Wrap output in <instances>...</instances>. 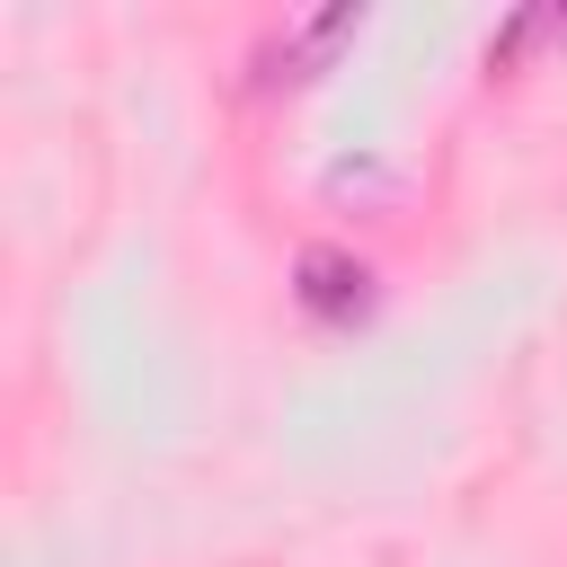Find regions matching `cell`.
I'll use <instances>...</instances> for the list:
<instances>
[{"label": "cell", "instance_id": "6da1fadb", "mask_svg": "<svg viewBox=\"0 0 567 567\" xmlns=\"http://www.w3.org/2000/svg\"><path fill=\"white\" fill-rule=\"evenodd\" d=\"M292 301H301L319 328H354V319L372 310V266L346 257V248H310L301 275H292Z\"/></svg>", "mask_w": 567, "mask_h": 567}]
</instances>
